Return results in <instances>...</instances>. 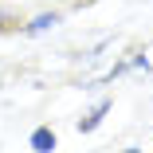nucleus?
I'll list each match as a JSON object with an SVG mask.
<instances>
[{
  "label": "nucleus",
  "mask_w": 153,
  "mask_h": 153,
  "mask_svg": "<svg viewBox=\"0 0 153 153\" xmlns=\"http://www.w3.org/2000/svg\"><path fill=\"white\" fill-rule=\"evenodd\" d=\"M110 106H114V102H110V98H102V102H98L94 110H90L86 118H79V130H86V134H90V130H98V122L110 114Z\"/></svg>",
  "instance_id": "f257e3e1"
},
{
  "label": "nucleus",
  "mask_w": 153,
  "mask_h": 153,
  "mask_svg": "<svg viewBox=\"0 0 153 153\" xmlns=\"http://www.w3.org/2000/svg\"><path fill=\"white\" fill-rule=\"evenodd\" d=\"M32 149H36V153H51V149H55V134H51L47 126H39V130L32 134Z\"/></svg>",
  "instance_id": "f03ea898"
},
{
  "label": "nucleus",
  "mask_w": 153,
  "mask_h": 153,
  "mask_svg": "<svg viewBox=\"0 0 153 153\" xmlns=\"http://www.w3.org/2000/svg\"><path fill=\"white\" fill-rule=\"evenodd\" d=\"M55 24H59V12H47V16H36L32 24H27V36H43V32H51Z\"/></svg>",
  "instance_id": "7ed1b4c3"
},
{
  "label": "nucleus",
  "mask_w": 153,
  "mask_h": 153,
  "mask_svg": "<svg viewBox=\"0 0 153 153\" xmlns=\"http://www.w3.org/2000/svg\"><path fill=\"white\" fill-rule=\"evenodd\" d=\"M126 153H141V149H126Z\"/></svg>",
  "instance_id": "20e7f679"
}]
</instances>
